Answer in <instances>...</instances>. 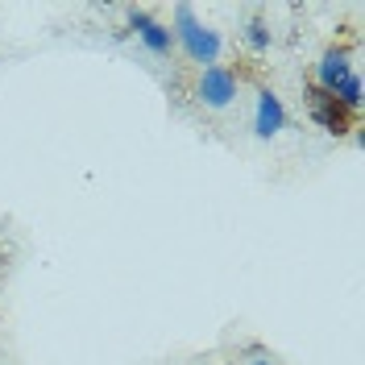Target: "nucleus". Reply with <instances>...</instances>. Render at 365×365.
<instances>
[{
	"label": "nucleus",
	"mask_w": 365,
	"mask_h": 365,
	"mask_svg": "<svg viewBox=\"0 0 365 365\" xmlns=\"http://www.w3.org/2000/svg\"><path fill=\"white\" fill-rule=\"evenodd\" d=\"M166 29H170L175 46H182V54H187L191 63H200V71L220 63L225 42H220V34H216V29H207V25L195 17V9H191V4H175V21L166 25Z\"/></svg>",
	"instance_id": "nucleus-1"
},
{
	"label": "nucleus",
	"mask_w": 365,
	"mask_h": 365,
	"mask_svg": "<svg viewBox=\"0 0 365 365\" xmlns=\"http://www.w3.org/2000/svg\"><path fill=\"white\" fill-rule=\"evenodd\" d=\"M237 88H241V75L225 63H216V67H204L200 71V79H195V100L212 108V113H225L228 104L237 100Z\"/></svg>",
	"instance_id": "nucleus-2"
},
{
	"label": "nucleus",
	"mask_w": 365,
	"mask_h": 365,
	"mask_svg": "<svg viewBox=\"0 0 365 365\" xmlns=\"http://www.w3.org/2000/svg\"><path fill=\"white\" fill-rule=\"evenodd\" d=\"M303 100H307V113H312V120H316L324 133L349 137L353 129H357V125H353V113H344L341 104H336V96H332V91H319L316 83H307Z\"/></svg>",
	"instance_id": "nucleus-3"
},
{
	"label": "nucleus",
	"mask_w": 365,
	"mask_h": 365,
	"mask_svg": "<svg viewBox=\"0 0 365 365\" xmlns=\"http://www.w3.org/2000/svg\"><path fill=\"white\" fill-rule=\"evenodd\" d=\"M287 129V104L274 88H257V108H253V133L270 141Z\"/></svg>",
	"instance_id": "nucleus-4"
},
{
	"label": "nucleus",
	"mask_w": 365,
	"mask_h": 365,
	"mask_svg": "<svg viewBox=\"0 0 365 365\" xmlns=\"http://www.w3.org/2000/svg\"><path fill=\"white\" fill-rule=\"evenodd\" d=\"M349 75H357V67H353V50H349V46H328L324 58L316 63V88L319 91H336Z\"/></svg>",
	"instance_id": "nucleus-5"
},
{
	"label": "nucleus",
	"mask_w": 365,
	"mask_h": 365,
	"mask_svg": "<svg viewBox=\"0 0 365 365\" xmlns=\"http://www.w3.org/2000/svg\"><path fill=\"white\" fill-rule=\"evenodd\" d=\"M129 34H137V42L145 46L150 54H158V58H166L170 50H175V38H170V29L162 21H154L145 9H129Z\"/></svg>",
	"instance_id": "nucleus-6"
},
{
	"label": "nucleus",
	"mask_w": 365,
	"mask_h": 365,
	"mask_svg": "<svg viewBox=\"0 0 365 365\" xmlns=\"http://www.w3.org/2000/svg\"><path fill=\"white\" fill-rule=\"evenodd\" d=\"M332 96H336V104H341L344 113H361V104H365V83H361V75H349V79H344L341 88L332 91Z\"/></svg>",
	"instance_id": "nucleus-7"
},
{
	"label": "nucleus",
	"mask_w": 365,
	"mask_h": 365,
	"mask_svg": "<svg viewBox=\"0 0 365 365\" xmlns=\"http://www.w3.org/2000/svg\"><path fill=\"white\" fill-rule=\"evenodd\" d=\"M245 42H250V50H257V54H266L274 42V34H270V25L262 21V17H253L250 25H245Z\"/></svg>",
	"instance_id": "nucleus-8"
},
{
	"label": "nucleus",
	"mask_w": 365,
	"mask_h": 365,
	"mask_svg": "<svg viewBox=\"0 0 365 365\" xmlns=\"http://www.w3.org/2000/svg\"><path fill=\"white\" fill-rule=\"evenodd\" d=\"M250 365H270V361H250Z\"/></svg>",
	"instance_id": "nucleus-9"
}]
</instances>
